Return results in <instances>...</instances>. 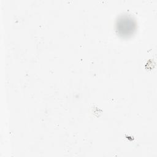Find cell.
I'll use <instances>...</instances> for the list:
<instances>
[{"mask_svg":"<svg viewBox=\"0 0 157 157\" xmlns=\"http://www.w3.org/2000/svg\"><path fill=\"white\" fill-rule=\"evenodd\" d=\"M136 22L130 16H121L117 21L116 29L119 35L121 36H128L132 34L136 30Z\"/></svg>","mask_w":157,"mask_h":157,"instance_id":"obj_1","label":"cell"}]
</instances>
